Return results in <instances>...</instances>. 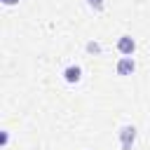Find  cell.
Listing matches in <instances>:
<instances>
[{
	"label": "cell",
	"mask_w": 150,
	"mask_h": 150,
	"mask_svg": "<svg viewBox=\"0 0 150 150\" xmlns=\"http://www.w3.org/2000/svg\"><path fill=\"white\" fill-rule=\"evenodd\" d=\"M7 141H9V134H7V131H2V136H0V145L5 148V145H7Z\"/></svg>",
	"instance_id": "52a82bcc"
},
{
	"label": "cell",
	"mask_w": 150,
	"mask_h": 150,
	"mask_svg": "<svg viewBox=\"0 0 150 150\" xmlns=\"http://www.w3.org/2000/svg\"><path fill=\"white\" fill-rule=\"evenodd\" d=\"M19 0H2V5H16Z\"/></svg>",
	"instance_id": "ba28073f"
},
{
	"label": "cell",
	"mask_w": 150,
	"mask_h": 150,
	"mask_svg": "<svg viewBox=\"0 0 150 150\" xmlns=\"http://www.w3.org/2000/svg\"><path fill=\"white\" fill-rule=\"evenodd\" d=\"M117 136H120V145H122V150H131V148H134V143H136L138 131H136V127H134V124H122V127H120V131H117Z\"/></svg>",
	"instance_id": "6da1fadb"
},
{
	"label": "cell",
	"mask_w": 150,
	"mask_h": 150,
	"mask_svg": "<svg viewBox=\"0 0 150 150\" xmlns=\"http://www.w3.org/2000/svg\"><path fill=\"white\" fill-rule=\"evenodd\" d=\"M87 5H89L94 12H101V9L105 7V0H87Z\"/></svg>",
	"instance_id": "8992f818"
},
{
	"label": "cell",
	"mask_w": 150,
	"mask_h": 150,
	"mask_svg": "<svg viewBox=\"0 0 150 150\" xmlns=\"http://www.w3.org/2000/svg\"><path fill=\"white\" fill-rule=\"evenodd\" d=\"M63 80H66L68 84H77V82L82 80V68H80L77 63L66 66V68H63Z\"/></svg>",
	"instance_id": "277c9868"
},
{
	"label": "cell",
	"mask_w": 150,
	"mask_h": 150,
	"mask_svg": "<svg viewBox=\"0 0 150 150\" xmlns=\"http://www.w3.org/2000/svg\"><path fill=\"white\" fill-rule=\"evenodd\" d=\"M87 52H89V54H101V45H98L96 40H89V42H87Z\"/></svg>",
	"instance_id": "5b68a950"
},
{
	"label": "cell",
	"mask_w": 150,
	"mask_h": 150,
	"mask_svg": "<svg viewBox=\"0 0 150 150\" xmlns=\"http://www.w3.org/2000/svg\"><path fill=\"white\" fill-rule=\"evenodd\" d=\"M115 70H117V75H122V77L131 75V73L136 70V61H134V56H122V59L117 61Z\"/></svg>",
	"instance_id": "3957f363"
},
{
	"label": "cell",
	"mask_w": 150,
	"mask_h": 150,
	"mask_svg": "<svg viewBox=\"0 0 150 150\" xmlns=\"http://www.w3.org/2000/svg\"><path fill=\"white\" fill-rule=\"evenodd\" d=\"M117 49H120L122 56H134V52H136V40H134L131 35H122V38L117 40Z\"/></svg>",
	"instance_id": "7a4b0ae2"
}]
</instances>
